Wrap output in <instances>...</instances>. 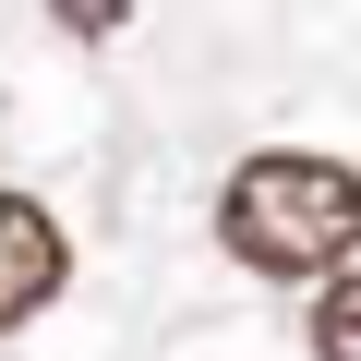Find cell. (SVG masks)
Wrapping results in <instances>:
<instances>
[{
	"instance_id": "cell-1",
	"label": "cell",
	"mask_w": 361,
	"mask_h": 361,
	"mask_svg": "<svg viewBox=\"0 0 361 361\" xmlns=\"http://www.w3.org/2000/svg\"><path fill=\"white\" fill-rule=\"evenodd\" d=\"M217 241L229 265L253 277H349V241H361V180L349 157H313V145H265L229 169V193H217Z\"/></svg>"
},
{
	"instance_id": "cell-3",
	"label": "cell",
	"mask_w": 361,
	"mask_h": 361,
	"mask_svg": "<svg viewBox=\"0 0 361 361\" xmlns=\"http://www.w3.org/2000/svg\"><path fill=\"white\" fill-rule=\"evenodd\" d=\"M313 361H361V301H349V277L313 289Z\"/></svg>"
},
{
	"instance_id": "cell-2",
	"label": "cell",
	"mask_w": 361,
	"mask_h": 361,
	"mask_svg": "<svg viewBox=\"0 0 361 361\" xmlns=\"http://www.w3.org/2000/svg\"><path fill=\"white\" fill-rule=\"evenodd\" d=\"M61 289H73V229H61L37 193H13V180H0V337L37 325Z\"/></svg>"
}]
</instances>
